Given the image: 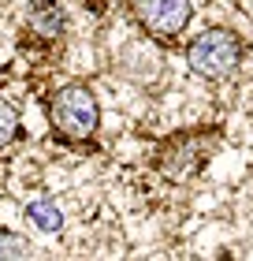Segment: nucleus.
I'll return each mask as SVG.
<instances>
[{"label": "nucleus", "mask_w": 253, "mask_h": 261, "mask_svg": "<svg viewBox=\"0 0 253 261\" xmlns=\"http://www.w3.org/2000/svg\"><path fill=\"white\" fill-rule=\"evenodd\" d=\"M134 8V19L156 38H175V34L186 30L190 15H194V4L190 0H130Z\"/></svg>", "instance_id": "3"}, {"label": "nucleus", "mask_w": 253, "mask_h": 261, "mask_svg": "<svg viewBox=\"0 0 253 261\" xmlns=\"http://www.w3.org/2000/svg\"><path fill=\"white\" fill-rule=\"evenodd\" d=\"M0 257H34V246L11 231H0Z\"/></svg>", "instance_id": "7"}, {"label": "nucleus", "mask_w": 253, "mask_h": 261, "mask_svg": "<svg viewBox=\"0 0 253 261\" xmlns=\"http://www.w3.org/2000/svg\"><path fill=\"white\" fill-rule=\"evenodd\" d=\"M49 120H52V127L64 138L86 142V138H93V130H97V123H101L97 97L90 93V86H78V82L75 86H64L52 97V105H49Z\"/></svg>", "instance_id": "2"}, {"label": "nucleus", "mask_w": 253, "mask_h": 261, "mask_svg": "<svg viewBox=\"0 0 253 261\" xmlns=\"http://www.w3.org/2000/svg\"><path fill=\"white\" fill-rule=\"evenodd\" d=\"M64 22L67 19H64V11H60L56 0H38V4H30V11H26V27L45 41L60 38V34H64Z\"/></svg>", "instance_id": "4"}, {"label": "nucleus", "mask_w": 253, "mask_h": 261, "mask_svg": "<svg viewBox=\"0 0 253 261\" xmlns=\"http://www.w3.org/2000/svg\"><path fill=\"white\" fill-rule=\"evenodd\" d=\"M19 138V116L8 101H0V149H8Z\"/></svg>", "instance_id": "6"}, {"label": "nucleus", "mask_w": 253, "mask_h": 261, "mask_svg": "<svg viewBox=\"0 0 253 261\" xmlns=\"http://www.w3.org/2000/svg\"><path fill=\"white\" fill-rule=\"evenodd\" d=\"M26 217H30L34 224H38L41 231H60V224H64V213H60V205H56V201H49V198L30 201Z\"/></svg>", "instance_id": "5"}, {"label": "nucleus", "mask_w": 253, "mask_h": 261, "mask_svg": "<svg viewBox=\"0 0 253 261\" xmlns=\"http://www.w3.org/2000/svg\"><path fill=\"white\" fill-rule=\"evenodd\" d=\"M186 60L201 79H227L238 64H242V38H238L235 30L212 27V30H205V34H198V38L190 41Z\"/></svg>", "instance_id": "1"}]
</instances>
